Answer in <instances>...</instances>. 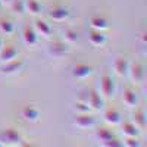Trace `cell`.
<instances>
[{
  "instance_id": "3957f363",
  "label": "cell",
  "mask_w": 147,
  "mask_h": 147,
  "mask_svg": "<svg viewBox=\"0 0 147 147\" xmlns=\"http://www.w3.org/2000/svg\"><path fill=\"white\" fill-rule=\"evenodd\" d=\"M68 53H69V44H66L63 40L50 41L47 46V55L53 59H62Z\"/></svg>"
},
{
  "instance_id": "277c9868",
  "label": "cell",
  "mask_w": 147,
  "mask_h": 147,
  "mask_svg": "<svg viewBox=\"0 0 147 147\" xmlns=\"http://www.w3.org/2000/svg\"><path fill=\"white\" fill-rule=\"evenodd\" d=\"M128 75H129V78L134 84H138V85L144 84V81H146V68H144V65L140 63V62L129 63Z\"/></svg>"
},
{
  "instance_id": "1f68e13d",
  "label": "cell",
  "mask_w": 147,
  "mask_h": 147,
  "mask_svg": "<svg viewBox=\"0 0 147 147\" xmlns=\"http://www.w3.org/2000/svg\"><path fill=\"white\" fill-rule=\"evenodd\" d=\"M0 147H2V143H0Z\"/></svg>"
},
{
  "instance_id": "e0dca14e",
  "label": "cell",
  "mask_w": 147,
  "mask_h": 147,
  "mask_svg": "<svg viewBox=\"0 0 147 147\" xmlns=\"http://www.w3.org/2000/svg\"><path fill=\"white\" fill-rule=\"evenodd\" d=\"M34 30L38 34V37H43V38H50V35L53 32L50 24H47L46 21H41V19H37L34 22Z\"/></svg>"
},
{
  "instance_id": "5bb4252c",
  "label": "cell",
  "mask_w": 147,
  "mask_h": 147,
  "mask_svg": "<svg viewBox=\"0 0 147 147\" xmlns=\"http://www.w3.org/2000/svg\"><path fill=\"white\" fill-rule=\"evenodd\" d=\"M38 34L35 32V30H34V27H30V25H27L25 28H24V31H22V41L25 43L27 46H30V47H32V46H37V43H38Z\"/></svg>"
},
{
  "instance_id": "44dd1931",
  "label": "cell",
  "mask_w": 147,
  "mask_h": 147,
  "mask_svg": "<svg viewBox=\"0 0 147 147\" xmlns=\"http://www.w3.org/2000/svg\"><path fill=\"white\" fill-rule=\"evenodd\" d=\"M41 3L38 0H25V12L32 16H37L41 13Z\"/></svg>"
},
{
  "instance_id": "4dcf8cb0",
  "label": "cell",
  "mask_w": 147,
  "mask_h": 147,
  "mask_svg": "<svg viewBox=\"0 0 147 147\" xmlns=\"http://www.w3.org/2000/svg\"><path fill=\"white\" fill-rule=\"evenodd\" d=\"M2 6H3V5H2V0H0V7H2Z\"/></svg>"
},
{
  "instance_id": "9a60e30c",
  "label": "cell",
  "mask_w": 147,
  "mask_h": 147,
  "mask_svg": "<svg viewBox=\"0 0 147 147\" xmlns=\"http://www.w3.org/2000/svg\"><path fill=\"white\" fill-rule=\"evenodd\" d=\"M18 57V49L12 44H7L2 47V50H0V62L5 63V62H10V60H15Z\"/></svg>"
},
{
  "instance_id": "8992f818",
  "label": "cell",
  "mask_w": 147,
  "mask_h": 147,
  "mask_svg": "<svg viewBox=\"0 0 147 147\" xmlns=\"http://www.w3.org/2000/svg\"><path fill=\"white\" fill-rule=\"evenodd\" d=\"M122 102H124L125 106L129 107V109L137 107L138 103H140V99H138L137 91L134 90V88H131V87L124 88V91H122Z\"/></svg>"
},
{
  "instance_id": "f546056e",
  "label": "cell",
  "mask_w": 147,
  "mask_h": 147,
  "mask_svg": "<svg viewBox=\"0 0 147 147\" xmlns=\"http://www.w3.org/2000/svg\"><path fill=\"white\" fill-rule=\"evenodd\" d=\"M3 44H5V43H3V38H2V37H0V50H2V47H3Z\"/></svg>"
},
{
  "instance_id": "30bf717a",
  "label": "cell",
  "mask_w": 147,
  "mask_h": 147,
  "mask_svg": "<svg viewBox=\"0 0 147 147\" xmlns=\"http://www.w3.org/2000/svg\"><path fill=\"white\" fill-rule=\"evenodd\" d=\"M131 122L134 125H136L140 131H143L147 125V118H146V112H144V109L141 107H134V112L131 113Z\"/></svg>"
},
{
  "instance_id": "83f0119b",
  "label": "cell",
  "mask_w": 147,
  "mask_h": 147,
  "mask_svg": "<svg viewBox=\"0 0 147 147\" xmlns=\"http://www.w3.org/2000/svg\"><path fill=\"white\" fill-rule=\"evenodd\" d=\"M103 147H121L122 146V143L118 140V138H110V140H107V141H105L103 144H102Z\"/></svg>"
},
{
  "instance_id": "ba28073f",
  "label": "cell",
  "mask_w": 147,
  "mask_h": 147,
  "mask_svg": "<svg viewBox=\"0 0 147 147\" xmlns=\"http://www.w3.org/2000/svg\"><path fill=\"white\" fill-rule=\"evenodd\" d=\"M87 103L91 110H100L105 106V99L97 90H91L87 93Z\"/></svg>"
},
{
  "instance_id": "4fadbf2b",
  "label": "cell",
  "mask_w": 147,
  "mask_h": 147,
  "mask_svg": "<svg viewBox=\"0 0 147 147\" xmlns=\"http://www.w3.org/2000/svg\"><path fill=\"white\" fill-rule=\"evenodd\" d=\"M71 15V12L63 7V6H56V7H52L50 12H49V18L55 22H65Z\"/></svg>"
},
{
  "instance_id": "d6986e66",
  "label": "cell",
  "mask_w": 147,
  "mask_h": 147,
  "mask_svg": "<svg viewBox=\"0 0 147 147\" xmlns=\"http://www.w3.org/2000/svg\"><path fill=\"white\" fill-rule=\"evenodd\" d=\"M121 131L125 137H138V134H140V129L131 121L121 122Z\"/></svg>"
},
{
  "instance_id": "7402d4cb",
  "label": "cell",
  "mask_w": 147,
  "mask_h": 147,
  "mask_svg": "<svg viewBox=\"0 0 147 147\" xmlns=\"http://www.w3.org/2000/svg\"><path fill=\"white\" fill-rule=\"evenodd\" d=\"M0 32L3 35H12L15 32V24L10 19L0 18Z\"/></svg>"
},
{
  "instance_id": "8fae6325",
  "label": "cell",
  "mask_w": 147,
  "mask_h": 147,
  "mask_svg": "<svg viewBox=\"0 0 147 147\" xmlns=\"http://www.w3.org/2000/svg\"><path fill=\"white\" fill-rule=\"evenodd\" d=\"M93 72H94L93 66L85 65V63H78L72 68V77L77 80H85V78L91 77Z\"/></svg>"
},
{
  "instance_id": "5b68a950",
  "label": "cell",
  "mask_w": 147,
  "mask_h": 147,
  "mask_svg": "<svg viewBox=\"0 0 147 147\" xmlns=\"http://www.w3.org/2000/svg\"><path fill=\"white\" fill-rule=\"evenodd\" d=\"M74 125L80 129H91L96 127V118L90 113H77L74 118Z\"/></svg>"
},
{
  "instance_id": "6da1fadb",
  "label": "cell",
  "mask_w": 147,
  "mask_h": 147,
  "mask_svg": "<svg viewBox=\"0 0 147 147\" xmlns=\"http://www.w3.org/2000/svg\"><path fill=\"white\" fill-rule=\"evenodd\" d=\"M99 93L102 94V97L105 100H110V99L115 97V94H116V84H115V80L112 78V75L103 74V75L100 77Z\"/></svg>"
},
{
  "instance_id": "2e32d148",
  "label": "cell",
  "mask_w": 147,
  "mask_h": 147,
  "mask_svg": "<svg viewBox=\"0 0 147 147\" xmlns=\"http://www.w3.org/2000/svg\"><path fill=\"white\" fill-rule=\"evenodd\" d=\"M88 41H90V44L94 46V47H102V46L106 44L107 38H106L105 31L90 30V32H88Z\"/></svg>"
},
{
  "instance_id": "f1b7e54d",
  "label": "cell",
  "mask_w": 147,
  "mask_h": 147,
  "mask_svg": "<svg viewBox=\"0 0 147 147\" xmlns=\"http://www.w3.org/2000/svg\"><path fill=\"white\" fill-rule=\"evenodd\" d=\"M12 0H2V5H10Z\"/></svg>"
},
{
  "instance_id": "7a4b0ae2",
  "label": "cell",
  "mask_w": 147,
  "mask_h": 147,
  "mask_svg": "<svg viewBox=\"0 0 147 147\" xmlns=\"http://www.w3.org/2000/svg\"><path fill=\"white\" fill-rule=\"evenodd\" d=\"M22 136L13 128H6L3 131H0V143L2 146H9V147H16L22 146L24 143Z\"/></svg>"
},
{
  "instance_id": "cb8c5ba5",
  "label": "cell",
  "mask_w": 147,
  "mask_h": 147,
  "mask_svg": "<svg viewBox=\"0 0 147 147\" xmlns=\"http://www.w3.org/2000/svg\"><path fill=\"white\" fill-rule=\"evenodd\" d=\"M78 40H80L78 31L72 30V28H68V30L63 31V41H65L66 44H75Z\"/></svg>"
},
{
  "instance_id": "d4e9b609",
  "label": "cell",
  "mask_w": 147,
  "mask_h": 147,
  "mask_svg": "<svg viewBox=\"0 0 147 147\" xmlns=\"http://www.w3.org/2000/svg\"><path fill=\"white\" fill-rule=\"evenodd\" d=\"M96 137H97V140L100 141V144H103L105 141L113 138L115 136H113V132L110 131V129H107V128H99V129H97V132H96Z\"/></svg>"
},
{
  "instance_id": "484cf974",
  "label": "cell",
  "mask_w": 147,
  "mask_h": 147,
  "mask_svg": "<svg viewBox=\"0 0 147 147\" xmlns=\"http://www.w3.org/2000/svg\"><path fill=\"white\" fill-rule=\"evenodd\" d=\"M9 6L13 13H18V15L25 13V0H12Z\"/></svg>"
},
{
  "instance_id": "52a82bcc",
  "label": "cell",
  "mask_w": 147,
  "mask_h": 147,
  "mask_svg": "<svg viewBox=\"0 0 147 147\" xmlns=\"http://www.w3.org/2000/svg\"><path fill=\"white\" fill-rule=\"evenodd\" d=\"M128 68H129V60L124 56L116 57L113 60V63H112V69L115 72V75H118V77L128 75Z\"/></svg>"
},
{
  "instance_id": "603a6c76",
  "label": "cell",
  "mask_w": 147,
  "mask_h": 147,
  "mask_svg": "<svg viewBox=\"0 0 147 147\" xmlns=\"http://www.w3.org/2000/svg\"><path fill=\"white\" fill-rule=\"evenodd\" d=\"M74 110L77 113H90V106L87 103V96L85 97H80V99L74 103Z\"/></svg>"
},
{
  "instance_id": "ac0fdd59",
  "label": "cell",
  "mask_w": 147,
  "mask_h": 147,
  "mask_svg": "<svg viewBox=\"0 0 147 147\" xmlns=\"http://www.w3.org/2000/svg\"><path fill=\"white\" fill-rule=\"evenodd\" d=\"M103 119H105L106 124L115 127V125H119L122 122V115L116 109H107V110H105V113H103Z\"/></svg>"
},
{
  "instance_id": "ffe728a7",
  "label": "cell",
  "mask_w": 147,
  "mask_h": 147,
  "mask_svg": "<svg viewBox=\"0 0 147 147\" xmlns=\"http://www.w3.org/2000/svg\"><path fill=\"white\" fill-rule=\"evenodd\" d=\"M90 28L97 30V31H105V30L109 28V22L103 16H93L90 19Z\"/></svg>"
},
{
  "instance_id": "4316f807",
  "label": "cell",
  "mask_w": 147,
  "mask_h": 147,
  "mask_svg": "<svg viewBox=\"0 0 147 147\" xmlns=\"http://www.w3.org/2000/svg\"><path fill=\"white\" fill-rule=\"evenodd\" d=\"M122 146H127V147H140L141 143H140L138 137H125V140L122 141Z\"/></svg>"
},
{
  "instance_id": "9c48e42d",
  "label": "cell",
  "mask_w": 147,
  "mask_h": 147,
  "mask_svg": "<svg viewBox=\"0 0 147 147\" xmlns=\"http://www.w3.org/2000/svg\"><path fill=\"white\" fill-rule=\"evenodd\" d=\"M22 68H24V62L19 59H15V60H10V62L2 63V66H0V74H2V75H13V74L19 72Z\"/></svg>"
},
{
  "instance_id": "7c38bea8",
  "label": "cell",
  "mask_w": 147,
  "mask_h": 147,
  "mask_svg": "<svg viewBox=\"0 0 147 147\" xmlns=\"http://www.w3.org/2000/svg\"><path fill=\"white\" fill-rule=\"evenodd\" d=\"M40 110H38V107H35L34 105H28V106H24L22 107V110H21V116H22V119H25L27 122H37L40 119Z\"/></svg>"
}]
</instances>
